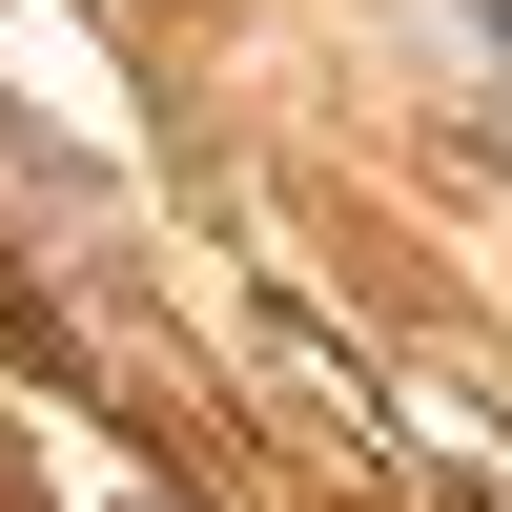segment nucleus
I'll return each mask as SVG.
<instances>
[{
	"label": "nucleus",
	"instance_id": "1",
	"mask_svg": "<svg viewBox=\"0 0 512 512\" xmlns=\"http://www.w3.org/2000/svg\"><path fill=\"white\" fill-rule=\"evenodd\" d=\"M123 512H164V492H123Z\"/></svg>",
	"mask_w": 512,
	"mask_h": 512
},
{
	"label": "nucleus",
	"instance_id": "2",
	"mask_svg": "<svg viewBox=\"0 0 512 512\" xmlns=\"http://www.w3.org/2000/svg\"><path fill=\"white\" fill-rule=\"evenodd\" d=\"M472 512H512V492H472Z\"/></svg>",
	"mask_w": 512,
	"mask_h": 512
}]
</instances>
